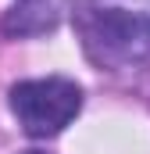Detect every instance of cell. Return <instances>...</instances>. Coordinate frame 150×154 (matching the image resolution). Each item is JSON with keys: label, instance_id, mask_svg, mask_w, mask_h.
<instances>
[{"label": "cell", "instance_id": "cell-3", "mask_svg": "<svg viewBox=\"0 0 150 154\" xmlns=\"http://www.w3.org/2000/svg\"><path fill=\"white\" fill-rule=\"evenodd\" d=\"M54 25H57V0H18L4 22V29L18 36H36Z\"/></svg>", "mask_w": 150, "mask_h": 154}, {"label": "cell", "instance_id": "cell-1", "mask_svg": "<svg viewBox=\"0 0 150 154\" xmlns=\"http://www.w3.org/2000/svg\"><path fill=\"white\" fill-rule=\"evenodd\" d=\"M75 25L100 68H129L150 54V0H82Z\"/></svg>", "mask_w": 150, "mask_h": 154}, {"label": "cell", "instance_id": "cell-2", "mask_svg": "<svg viewBox=\"0 0 150 154\" xmlns=\"http://www.w3.org/2000/svg\"><path fill=\"white\" fill-rule=\"evenodd\" d=\"M11 111L29 136H57L82 111V90L64 75L25 79L11 86Z\"/></svg>", "mask_w": 150, "mask_h": 154}, {"label": "cell", "instance_id": "cell-4", "mask_svg": "<svg viewBox=\"0 0 150 154\" xmlns=\"http://www.w3.org/2000/svg\"><path fill=\"white\" fill-rule=\"evenodd\" d=\"M25 154H43V151H25Z\"/></svg>", "mask_w": 150, "mask_h": 154}]
</instances>
